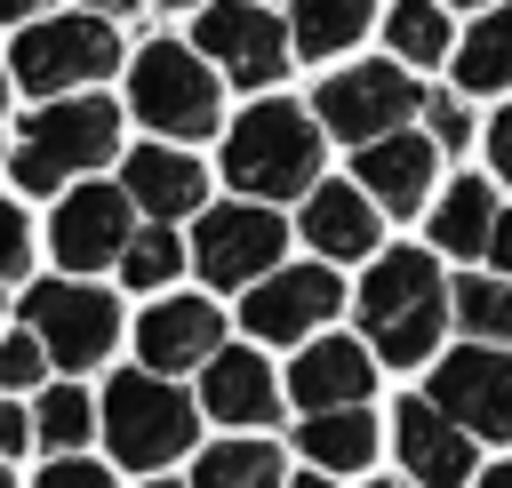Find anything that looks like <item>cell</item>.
Masks as SVG:
<instances>
[{"mask_svg": "<svg viewBox=\"0 0 512 488\" xmlns=\"http://www.w3.org/2000/svg\"><path fill=\"white\" fill-rule=\"evenodd\" d=\"M448 320H456V304H448V288H440V272H432L424 248H384L368 264V280H360V328H368L376 360H392V368L432 360L440 336H448Z\"/></svg>", "mask_w": 512, "mask_h": 488, "instance_id": "1", "label": "cell"}, {"mask_svg": "<svg viewBox=\"0 0 512 488\" xmlns=\"http://www.w3.org/2000/svg\"><path fill=\"white\" fill-rule=\"evenodd\" d=\"M320 112H296L280 96L248 104L232 128H224V176L256 200H288V192H312L320 184Z\"/></svg>", "mask_w": 512, "mask_h": 488, "instance_id": "2", "label": "cell"}, {"mask_svg": "<svg viewBox=\"0 0 512 488\" xmlns=\"http://www.w3.org/2000/svg\"><path fill=\"white\" fill-rule=\"evenodd\" d=\"M192 432H200V400L168 384V368H128L104 384V440H112V464L128 472H160L176 456H192Z\"/></svg>", "mask_w": 512, "mask_h": 488, "instance_id": "3", "label": "cell"}, {"mask_svg": "<svg viewBox=\"0 0 512 488\" xmlns=\"http://www.w3.org/2000/svg\"><path fill=\"white\" fill-rule=\"evenodd\" d=\"M128 112H136L152 136L200 144V136H216V120H224V88H216V72H208L200 48L152 40V48H136V64H128Z\"/></svg>", "mask_w": 512, "mask_h": 488, "instance_id": "4", "label": "cell"}, {"mask_svg": "<svg viewBox=\"0 0 512 488\" xmlns=\"http://www.w3.org/2000/svg\"><path fill=\"white\" fill-rule=\"evenodd\" d=\"M112 152H120V104L112 96H64V104H48V112L24 120L8 168H16L24 192H56L64 176L104 168Z\"/></svg>", "mask_w": 512, "mask_h": 488, "instance_id": "5", "label": "cell"}, {"mask_svg": "<svg viewBox=\"0 0 512 488\" xmlns=\"http://www.w3.org/2000/svg\"><path fill=\"white\" fill-rule=\"evenodd\" d=\"M112 64H120V32H112L104 8H88V16H40V24H24L16 48H8V80H16L24 96L88 88V80H104Z\"/></svg>", "mask_w": 512, "mask_h": 488, "instance_id": "6", "label": "cell"}, {"mask_svg": "<svg viewBox=\"0 0 512 488\" xmlns=\"http://www.w3.org/2000/svg\"><path fill=\"white\" fill-rule=\"evenodd\" d=\"M24 320L40 328L56 368H96L120 344V304L96 280H40V288H24Z\"/></svg>", "mask_w": 512, "mask_h": 488, "instance_id": "7", "label": "cell"}, {"mask_svg": "<svg viewBox=\"0 0 512 488\" xmlns=\"http://www.w3.org/2000/svg\"><path fill=\"white\" fill-rule=\"evenodd\" d=\"M472 440H512V352H496L488 336L432 352V384H424Z\"/></svg>", "mask_w": 512, "mask_h": 488, "instance_id": "8", "label": "cell"}, {"mask_svg": "<svg viewBox=\"0 0 512 488\" xmlns=\"http://www.w3.org/2000/svg\"><path fill=\"white\" fill-rule=\"evenodd\" d=\"M280 248H288V224H280L256 192L232 200V208H208L200 232H192V264H200V280H216V288L264 280V272L280 264Z\"/></svg>", "mask_w": 512, "mask_h": 488, "instance_id": "9", "label": "cell"}, {"mask_svg": "<svg viewBox=\"0 0 512 488\" xmlns=\"http://www.w3.org/2000/svg\"><path fill=\"white\" fill-rule=\"evenodd\" d=\"M408 112H424V96H416V80L400 72V56H392V64H352V72H328V80H320V128H328L336 144H368V136L400 128Z\"/></svg>", "mask_w": 512, "mask_h": 488, "instance_id": "10", "label": "cell"}, {"mask_svg": "<svg viewBox=\"0 0 512 488\" xmlns=\"http://www.w3.org/2000/svg\"><path fill=\"white\" fill-rule=\"evenodd\" d=\"M288 24L280 16H264L256 0H208L200 8V56L208 64H224L240 88H272L280 72H288Z\"/></svg>", "mask_w": 512, "mask_h": 488, "instance_id": "11", "label": "cell"}, {"mask_svg": "<svg viewBox=\"0 0 512 488\" xmlns=\"http://www.w3.org/2000/svg\"><path fill=\"white\" fill-rule=\"evenodd\" d=\"M136 216L144 208L128 200V184H80V192H64V208L48 224V248L64 272H104V264H120Z\"/></svg>", "mask_w": 512, "mask_h": 488, "instance_id": "12", "label": "cell"}, {"mask_svg": "<svg viewBox=\"0 0 512 488\" xmlns=\"http://www.w3.org/2000/svg\"><path fill=\"white\" fill-rule=\"evenodd\" d=\"M336 304H344V280L328 264H288V272H272V280L248 288L240 328L264 336V344H288V336H312L320 320H336Z\"/></svg>", "mask_w": 512, "mask_h": 488, "instance_id": "13", "label": "cell"}, {"mask_svg": "<svg viewBox=\"0 0 512 488\" xmlns=\"http://www.w3.org/2000/svg\"><path fill=\"white\" fill-rule=\"evenodd\" d=\"M432 168H440V136L432 128H408V120L384 128V136H368L360 160H352V176L376 192L384 216H416L432 200Z\"/></svg>", "mask_w": 512, "mask_h": 488, "instance_id": "14", "label": "cell"}, {"mask_svg": "<svg viewBox=\"0 0 512 488\" xmlns=\"http://www.w3.org/2000/svg\"><path fill=\"white\" fill-rule=\"evenodd\" d=\"M392 448H400V464H408V480H472L480 472V440L424 392V400H400V416H392Z\"/></svg>", "mask_w": 512, "mask_h": 488, "instance_id": "15", "label": "cell"}, {"mask_svg": "<svg viewBox=\"0 0 512 488\" xmlns=\"http://www.w3.org/2000/svg\"><path fill=\"white\" fill-rule=\"evenodd\" d=\"M224 344V312L208 304V296H160L144 320H136V352H144V368H200L208 352Z\"/></svg>", "mask_w": 512, "mask_h": 488, "instance_id": "16", "label": "cell"}, {"mask_svg": "<svg viewBox=\"0 0 512 488\" xmlns=\"http://www.w3.org/2000/svg\"><path fill=\"white\" fill-rule=\"evenodd\" d=\"M368 392H376V352L352 344V336H312L288 360V400L296 408H344V400H368Z\"/></svg>", "mask_w": 512, "mask_h": 488, "instance_id": "17", "label": "cell"}, {"mask_svg": "<svg viewBox=\"0 0 512 488\" xmlns=\"http://www.w3.org/2000/svg\"><path fill=\"white\" fill-rule=\"evenodd\" d=\"M200 408H208L216 424H272V416H280V384H272L264 352L216 344V352L200 360Z\"/></svg>", "mask_w": 512, "mask_h": 488, "instance_id": "18", "label": "cell"}, {"mask_svg": "<svg viewBox=\"0 0 512 488\" xmlns=\"http://www.w3.org/2000/svg\"><path fill=\"white\" fill-rule=\"evenodd\" d=\"M376 232H384V208H376L368 184H312V200H304V240H312L328 264L376 256Z\"/></svg>", "mask_w": 512, "mask_h": 488, "instance_id": "19", "label": "cell"}, {"mask_svg": "<svg viewBox=\"0 0 512 488\" xmlns=\"http://www.w3.org/2000/svg\"><path fill=\"white\" fill-rule=\"evenodd\" d=\"M120 184H128V200H136L144 216H168V224L192 216V208L208 200V176H200L192 152H176V136H168V144H136Z\"/></svg>", "mask_w": 512, "mask_h": 488, "instance_id": "20", "label": "cell"}, {"mask_svg": "<svg viewBox=\"0 0 512 488\" xmlns=\"http://www.w3.org/2000/svg\"><path fill=\"white\" fill-rule=\"evenodd\" d=\"M296 456H304V464H328V472H360V464H376V416H368V400L304 408Z\"/></svg>", "mask_w": 512, "mask_h": 488, "instance_id": "21", "label": "cell"}, {"mask_svg": "<svg viewBox=\"0 0 512 488\" xmlns=\"http://www.w3.org/2000/svg\"><path fill=\"white\" fill-rule=\"evenodd\" d=\"M456 88L464 96H512V0H488V16L456 40Z\"/></svg>", "mask_w": 512, "mask_h": 488, "instance_id": "22", "label": "cell"}, {"mask_svg": "<svg viewBox=\"0 0 512 488\" xmlns=\"http://www.w3.org/2000/svg\"><path fill=\"white\" fill-rule=\"evenodd\" d=\"M496 184H480V176H456L440 200H432V248L440 256H480L488 248V232H496Z\"/></svg>", "mask_w": 512, "mask_h": 488, "instance_id": "23", "label": "cell"}, {"mask_svg": "<svg viewBox=\"0 0 512 488\" xmlns=\"http://www.w3.org/2000/svg\"><path fill=\"white\" fill-rule=\"evenodd\" d=\"M296 16H288V40L304 48V56H344L360 32H368V8L376 0H288Z\"/></svg>", "mask_w": 512, "mask_h": 488, "instance_id": "24", "label": "cell"}, {"mask_svg": "<svg viewBox=\"0 0 512 488\" xmlns=\"http://www.w3.org/2000/svg\"><path fill=\"white\" fill-rule=\"evenodd\" d=\"M384 40H392L400 64H440V56H456L440 0H392V8H384Z\"/></svg>", "mask_w": 512, "mask_h": 488, "instance_id": "25", "label": "cell"}, {"mask_svg": "<svg viewBox=\"0 0 512 488\" xmlns=\"http://www.w3.org/2000/svg\"><path fill=\"white\" fill-rule=\"evenodd\" d=\"M192 480L200 488H272L280 480V448H264V440H216L192 464Z\"/></svg>", "mask_w": 512, "mask_h": 488, "instance_id": "26", "label": "cell"}, {"mask_svg": "<svg viewBox=\"0 0 512 488\" xmlns=\"http://www.w3.org/2000/svg\"><path fill=\"white\" fill-rule=\"evenodd\" d=\"M456 328L464 336H488V344H512V272H472V280H456Z\"/></svg>", "mask_w": 512, "mask_h": 488, "instance_id": "27", "label": "cell"}, {"mask_svg": "<svg viewBox=\"0 0 512 488\" xmlns=\"http://www.w3.org/2000/svg\"><path fill=\"white\" fill-rule=\"evenodd\" d=\"M176 272H184V240L168 232V216L136 224V232H128V248H120V280H128V288H168Z\"/></svg>", "mask_w": 512, "mask_h": 488, "instance_id": "28", "label": "cell"}, {"mask_svg": "<svg viewBox=\"0 0 512 488\" xmlns=\"http://www.w3.org/2000/svg\"><path fill=\"white\" fill-rule=\"evenodd\" d=\"M32 424H40L48 456H56V448H80V440L96 432V392H80V384H56V392H40Z\"/></svg>", "mask_w": 512, "mask_h": 488, "instance_id": "29", "label": "cell"}, {"mask_svg": "<svg viewBox=\"0 0 512 488\" xmlns=\"http://www.w3.org/2000/svg\"><path fill=\"white\" fill-rule=\"evenodd\" d=\"M40 368H48V344H40L32 320H24V336H0V384H8V392H32Z\"/></svg>", "mask_w": 512, "mask_h": 488, "instance_id": "30", "label": "cell"}, {"mask_svg": "<svg viewBox=\"0 0 512 488\" xmlns=\"http://www.w3.org/2000/svg\"><path fill=\"white\" fill-rule=\"evenodd\" d=\"M424 128L440 136V152H464L472 144V104L464 96H424Z\"/></svg>", "mask_w": 512, "mask_h": 488, "instance_id": "31", "label": "cell"}, {"mask_svg": "<svg viewBox=\"0 0 512 488\" xmlns=\"http://www.w3.org/2000/svg\"><path fill=\"white\" fill-rule=\"evenodd\" d=\"M40 488H112V472L88 464L80 448H56V464H40Z\"/></svg>", "mask_w": 512, "mask_h": 488, "instance_id": "32", "label": "cell"}, {"mask_svg": "<svg viewBox=\"0 0 512 488\" xmlns=\"http://www.w3.org/2000/svg\"><path fill=\"white\" fill-rule=\"evenodd\" d=\"M24 264H32V224L16 200H0V280H16Z\"/></svg>", "mask_w": 512, "mask_h": 488, "instance_id": "33", "label": "cell"}, {"mask_svg": "<svg viewBox=\"0 0 512 488\" xmlns=\"http://www.w3.org/2000/svg\"><path fill=\"white\" fill-rule=\"evenodd\" d=\"M32 432H40V424H32L16 400H0V456H24V448H32Z\"/></svg>", "mask_w": 512, "mask_h": 488, "instance_id": "34", "label": "cell"}, {"mask_svg": "<svg viewBox=\"0 0 512 488\" xmlns=\"http://www.w3.org/2000/svg\"><path fill=\"white\" fill-rule=\"evenodd\" d=\"M488 272H512V208H496V232H488Z\"/></svg>", "mask_w": 512, "mask_h": 488, "instance_id": "35", "label": "cell"}, {"mask_svg": "<svg viewBox=\"0 0 512 488\" xmlns=\"http://www.w3.org/2000/svg\"><path fill=\"white\" fill-rule=\"evenodd\" d=\"M488 160H496V176H512V104L488 120Z\"/></svg>", "mask_w": 512, "mask_h": 488, "instance_id": "36", "label": "cell"}, {"mask_svg": "<svg viewBox=\"0 0 512 488\" xmlns=\"http://www.w3.org/2000/svg\"><path fill=\"white\" fill-rule=\"evenodd\" d=\"M480 480H488V488H512V456H504V464H480Z\"/></svg>", "mask_w": 512, "mask_h": 488, "instance_id": "37", "label": "cell"}, {"mask_svg": "<svg viewBox=\"0 0 512 488\" xmlns=\"http://www.w3.org/2000/svg\"><path fill=\"white\" fill-rule=\"evenodd\" d=\"M48 0H0V16H40Z\"/></svg>", "mask_w": 512, "mask_h": 488, "instance_id": "38", "label": "cell"}, {"mask_svg": "<svg viewBox=\"0 0 512 488\" xmlns=\"http://www.w3.org/2000/svg\"><path fill=\"white\" fill-rule=\"evenodd\" d=\"M88 8H104V16H128V8H136V0H88Z\"/></svg>", "mask_w": 512, "mask_h": 488, "instance_id": "39", "label": "cell"}, {"mask_svg": "<svg viewBox=\"0 0 512 488\" xmlns=\"http://www.w3.org/2000/svg\"><path fill=\"white\" fill-rule=\"evenodd\" d=\"M160 8H200V0H160Z\"/></svg>", "mask_w": 512, "mask_h": 488, "instance_id": "40", "label": "cell"}, {"mask_svg": "<svg viewBox=\"0 0 512 488\" xmlns=\"http://www.w3.org/2000/svg\"><path fill=\"white\" fill-rule=\"evenodd\" d=\"M0 104H8V64H0Z\"/></svg>", "mask_w": 512, "mask_h": 488, "instance_id": "41", "label": "cell"}, {"mask_svg": "<svg viewBox=\"0 0 512 488\" xmlns=\"http://www.w3.org/2000/svg\"><path fill=\"white\" fill-rule=\"evenodd\" d=\"M456 8H480V0H456Z\"/></svg>", "mask_w": 512, "mask_h": 488, "instance_id": "42", "label": "cell"}, {"mask_svg": "<svg viewBox=\"0 0 512 488\" xmlns=\"http://www.w3.org/2000/svg\"><path fill=\"white\" fill-rule=\"evenodd\" d=\"M0 488H8V472H0Z\"/></svg>", "mask_w": 512, "mask_h": 488, "instance_id": "43", "label": "cell"}]
</instances>
